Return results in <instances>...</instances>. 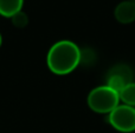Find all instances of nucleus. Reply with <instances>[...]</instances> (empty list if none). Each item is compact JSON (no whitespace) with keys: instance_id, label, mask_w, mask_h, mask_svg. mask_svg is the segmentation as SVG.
<instances>
[{"instance_id":"nucleus-9","label":"nucleus","mask_w":135,"mask_h":133,"mask_svg":"<svg viewBox=\"0 0 135 133\" xmlns=\"http://www.w3.org/2000/svg\"><path fill=\"white\" fill-rule=\"evenodd\" d=\"M1 45H2V35L0 33V47H1Z\"/></svg>"},{"instance_id":"nucleus-5","label":"nucleus","mask_w":135,"mask_h":133,"mask_svg":"<svg viewBox=\"0 0 135 133\" xmlns=\"http://www.w3.org/2000/svg\"><path fill=\"white\" fill-rule=\"evenodd\" d=\"M114 16L121 24H131L135 21V1H121L114 9Z\"/></svg>"},{"instance_id":"nucleus-8","label":"nucleus","mask_w":135,"mask_h":133,"mask_svg":"<svg viewBox=\"0 0 135 133\" xmlns=\"http://www.w3.org/2000/svg\"><path fill=\"white\" fill-rule=\"evenodd\" d=\"M9 19L12 20V24H13L17 28H24L28 24V16H27V14L23 11V9L19 11L18 13H16L13 16H11Z\"/></svg>"},{"instance_id":"nucleus-6","label":"nucleus","mask_w":135,"mask_h":133,"mask_svg":"<svg viewBox=\"0 0 135 133\" xmlns=\"http://www.w3.org/2000/svg\"><path fill=\"white\" fill-rule=\"evenodd\" d=\"M24 0H0V15L11 18L23 9Z\"/></svg>"},{"instance_id":"nucleus-7","label":"nucleus","mask_w":135,"mask_h":133,"mask_svg":"<svg viewBox=\"0 0 135 133\" xmlns=\"http://www.w3.org/2000/svg\"><path fill=\"white\" fill-rule=\"evenodd\" d=\"M120 101L124 105L135 107V82H129L120 92Z\"/></svg>"},{"instance_id":"nucleus-4","label":"nucleus","mask_w":135,"mask_h":133,"mask_svg":"<svg viewBox=\"0 0 135 133\" xmlns=\"http://www.w3.org/2000/svg\"><path fill=\"white\" fill-rule=\"evenodd\" d=\"M132 82V71L127 66H115L109 72L107 79V86L116 91L117 93L122 91L127 84Z\"/></svg>"},{"instance_id":"nucleus-2","label":"nucleus","mask_w":135,"mask_h":133,"mask_svg":"<svg viewBox=\"0 0 135 133\" xmlns=\"http://www.w3.org/2000/svg\"><path fill=\"white\" fill-rule=\"evenodd\" d=\"M120 103V94L107 85L93 88L86 98L89 108L98 114H109Z\"/></svg>"},{"instance_id":"nucleus-3","label":"nucleus","mask_w":135,"mask_h":133,"mask_svg":"<svg viewBox=\"0 0 135 133\" xmlns=\"http://www.w3.org/2000/svg\"><path fill=\"white\" fill-rule=\"evenodd\" d=\"M108 121L116 131L132 133L135 131V107L120 104L108 114Z\"/></svg>"},{"instance_id":"nucleus-1","label":"nucleus","mask_w":135,"mask_h":133,"mask_svg":"<svg viewBox=\"0 0 135 133\" xmlns=\"http://www.w3.org/2000/svg\"><path fill=\"white\" fill-rule=\"evenodd\" d=\"M82 60V51L71 40H59L50 47L46 54V65L56 75H66L74 72Z\"/></svg>"}]
</instances>
